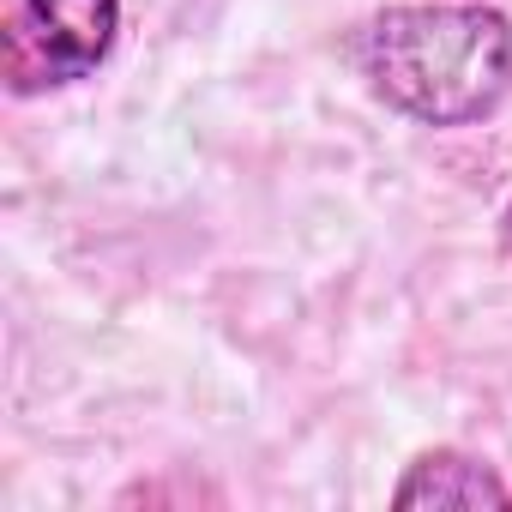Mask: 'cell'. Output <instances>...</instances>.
Listing matches in <instances>:
<instances>
[{
	"label": "cell",
	"mask_w": 512,
	"mask_h": 512,
	"mask_svg": "<svg viewBox=\"0 0 512 512\" xmlns=\"http://www.w3.org/2000/svg\"><path fill=\"white\" fill-rule=\"evenodd\" d=\"M368 91L416 127H476L512 97V19L482 0L386 7L356 37Z\"/></svg>",
	"instance_id": "6da1fadb"
},
{
	"label": "cell",
	"mask_w": 512,
	"mask_h": 512,
	"mask_svg": "<svg viewBox=\"0 0 512 512\" xmlns=\"http://www.w3.org/2000/svg\"><path fill=\"white\" fill-rule=\"evenodd\" d=\"M121 31V0H7L0 79L13 97H49L91 79Z\"/></svg>",
	"instance_id": "7a4b0ae2"
},
{
	"label": "cell",
	"mask_w": 512,
	"mask_h": 512,
	"mask_svg": "<svg viewBox=\"0 0 512 512\" xmlns=\"http://www.w3.org/2000/svg\"><path fill=\"white\" fill-rule=\"evenodd\" d=\"M500 235H506V247H512V205L500 211Z\"/></svg>",
	"instance_id": "277c9868"
},
{
	"label": "cell",
	"mask_w": 512,
	"mask_h": 512,
	"mask_svg": "<svg viewBox=\"0 0 512 512\" xmlns=\"http://www.w3.org/2000/svg\"><path fill=\"white\" fill-rule=\"evenodd\" d=\"M392 506L398 512H416V506H512V488L500 482V470L488 458H470L458 446H434L422 458H410V470L398 476L392 488Z\"/></svg>",
	"instance_id": "3957f363"
}]
</instances>
